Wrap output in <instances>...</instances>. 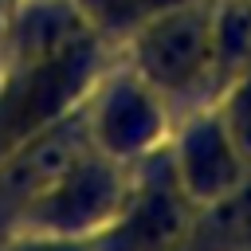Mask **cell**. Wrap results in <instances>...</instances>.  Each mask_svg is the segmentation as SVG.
<instances>
[{
	"mask_svg": "<svg viewBox=\"0 0 251 251\" xmlns=\"http://www.w3.org/2000/svg\"><path fill=\"white\" fill-rule=\"evenodd\" d=\"M133 75L184 110L212 98V0H180L129 31Z\"/></svg>",
	"mask_w": 251,
	"mask_h": 251,
	"instance_id": "1",
	"label": "cell"
},
{
	"mask_svg": "<svg viewBox=\"0 0 251 251\" xmlns=\"http://www.w3.org/2000/svg\"><path fill=\"white\" fill-rule=\"evenodd\" d=\"M98 67V43L94 35L27 63V71L16 78V86L0 98V153L12 145H24L39 129H47L94 78Z\"/></svg>",
	"mask_w": 251,
	"mask_h": 251,
	"instance_id": "2",
	"label": "cell"
},
{
	"mask_svg": "<svg viewBox=\"0 0 251 251\" xmlns=\"http://www.w3.org/2000/svg\"><path fill=\"white\" fill-rule=\"evenodd\" d=\"M165 157L173 169V180L180 184L184 200L200 212L216 200H224L231 188L243 184V176L251 173L235 149V141L227 137L212 98L184 110V118L176 122V129L165 141Z\"/></svg>",
	"mask_w": 251,
	"mask_h": 251,
	"instance_id": "3",
	"label": "cell"
},
{
	"mask_svg": "<svg viewBox=\"0 0 251 251\" xmlns=\"http://www.w3.org/2000/svg\"><path fill=\"white\" fill-rule=\"evenodd\" d=\"M192 220L196 208L184 200L180 184L173 180L165 149H157L137 188H129L114 224L102 227L94 251H180Z\"/></svg>",
	"mask_w": 251,
	"mask_h": 251,
	"instance_id": "4",
	"label": "cell"
},
{
	"mask_svg": "<svg viewBox=\"0 0 251 251\" xmlns=\"http://www.w3.org/2000/svg\"><path fill=\"white\" fill-rule=\"evenodd\" d=\"M126 196H129V188H126L118 161H110L106 153L102 157L86 153L71 173H63L27 208L43 227L75 239V235H90V231L110 227L114 216L122 212Z\"/></svg>",
	"mask_w": 251,
	"mask_h": 251,
	"instance_id": "5",
	"label": "cell"
},
{
	"mask_svg": "<svg viewBox=\"0 0 251 251\" xmlns=\"http://www.w3.org/2000/svg\"><path fill=\"white\" fill-rule=\"evenodd\" d=\"M86 133L98 145V153H106L110 161L149 157L153 149H165V141L173 133L169 102L137 75H122V78L106 82L102 98L94 102Z\"/></svg>",
	"mask_w": 251,
	"mask_h": 251,
	"instance_id": "6",
	"label": "cell"
},
{
	"mask_svg": "<svg viewBox=\"0 0 251 251\" xmlns=\"http://www.w3.org/2000/svg\"><path fill=\"white\" fill-rule=\"evenodd\" d=\"M86 129L75 122L63 126H47L35 137L24 141V149L16 153V161L0 173V208H27L31 200H39L63 173H71L82 157H86Z\"/></svg>",
	"mask_w": 251,
	"mask_h": 251,
	"instance_id": "7",
	"label": "cell"
},
{
	"mask_svg": "<svg viewBox=\"0 0 251 251\" xmlns=\"http://www.w3.org/2000/svg\"><path fill=\"white\" fill-rule=\"evenodd\" d=\"M212 106H216L227 137L235 141L243 165L251 169V67H243L231 82H224V86L216 90Z\"/></svg>",
	"mask_w": 251,
	"mask_h": 251,
	"instance_id": "8",
	"label": "cell"
},
{
	"mask_svg": "<svg viewBox=\"0 0 251 251\" xmlns=\"http://www.w3.org/2000/svg\"><path fill=\"white\" fill-rule=\"evenodd\" d=\"M20 251H94V247L75 243V239L67 235V239H55V243H31V247H20Z\"/></svg>",
	"mask_w": 251,
	"mask_h": 251,
	"instance_id": "9",
	"label": "cell"
}]
</instances>
